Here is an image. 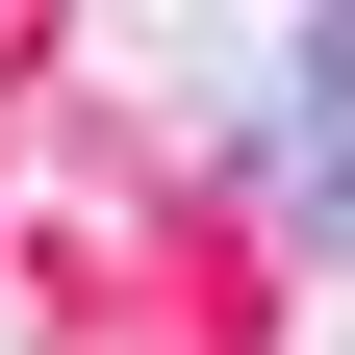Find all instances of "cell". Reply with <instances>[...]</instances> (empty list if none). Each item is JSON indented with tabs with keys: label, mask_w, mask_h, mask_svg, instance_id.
Masks as SVG:
<instances>
[{
	"label": "cell",
	"mask_w": 355,
	"mask_h": 355,
	"mask_svg": "<svg viewBox=\"0 0 355 355\" xmlns=\"http://www.w3.org/2000/svg\"><path fill=\"white\" fill-rule=\"evenodd\" d=\"M279 178H304V229H355V0H304V76H279Z\"/></svg>",
	"instance_id": "1"
}]
</instances>
